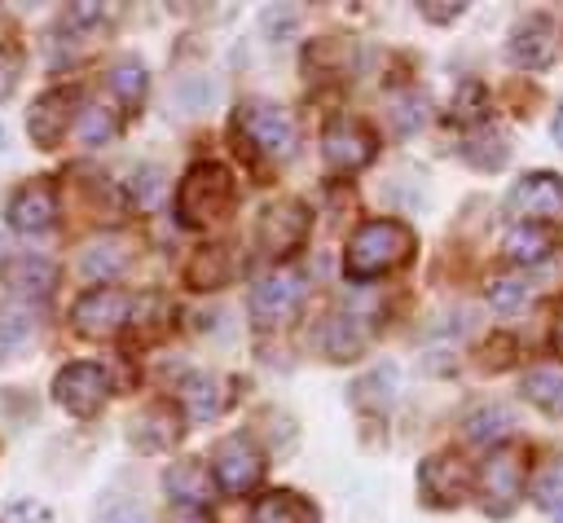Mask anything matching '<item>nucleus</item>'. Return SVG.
Returning a JSON list of instances; mask_svg holds the SVG:
<instances>
[{
  "instance_id": "1",
  "label": "nucleus",
  "mask_w": 563,
  "mask_h": 523,
  "mask_svg": "<svg viewBox=\"0 0 563 523\" xmlns=\"http://www.w3.org/2000/svg\"><path fill=\"white\" fill-rule=\"evenodd\" d=\"M413 255V229L400 220H365L343 251V272L352 281H374L400 264H409Z\"/></svg>"
},
{
  "instance_id": "2",
  "label": "nucleus",
  "mask_w": 563,
  "mask_h": 523,
  "mask_svg": "<svg viewBox=\"0 0 563 523\" xmlns=\"http://www.w3.org/2000/svg\"><path fill=\"white\" fill-rule=\"evenodd\" d=\"M233 211V176L224 163H194L176 185V215L185 229H211Z\"/></svg>"
},
{
  "instance_id": "3",
  "label": "nucleus",
  "mask_w": 563,
  "mask_h": 523,
  "mask_svg": "<svg viewBox=\"0 0 563 523\" xmlns=\"http://www.w3.org/2000/svg\"><path fill=\"white\" fill-rule=\"evenodd\" d=\"M238 127L246 132V141H251L260 154H268V158H277V163L290 158L295 145H299V127H295L290 110H282L277 101H264V97L238 105Z\"/></svg>"
},
{
  "instance_id": "4",
  "label": "nucleus",
  "mask_w": 563,
  "mask_h": 523,
  "mask_svg": "<svg viewBox=\"0 0 563 523\" xmlns=\"http://www.w3.org/2000/svg\"><path fill=\"white\" fill-rule=\"evenodd\" d=\"M132 308L136 299L123 294L119 286H92L75 299L70 308V325L84 334V338H110L123 330V321H132Z\"/></svg>"
},
{
  "instance_id": "5",
  "label": "nucleus",
  "mask_w": 563,
  "mask_h": 523,
  "mask_svg": "<svg viewBox=\"0 0 563 523\" xmlns=\"http://www.w3.org/2000/svg\"><path fill=\"white\" fill-rule=\"evenodd\" d=\"M374 154H378V136L361 119H330L325 123V132H321V158H325L330 171L352 176L365 163H374Z\"/></svg>"
},
{
  "instance_id": "6",
  "label": "nucleus",
  "mask_w": 563,
  "mask_h": 523,
  "mask_svg": "<svg viewBox=\"0 0 563 523\" xmlns=\"http://www.w3.org/2000/svg\"><path fill=\"white\" fill-rule=\"evenodd\" d=\"M308 229H312L308 207H303L299 198H277V202L264 207V215H260V224H255V242H260L264 255L282 259V255H290V251L303 246Z\"/></svg>"
},
{
  "instance_id": "7",
  "label": "nucleus",
  "mask_w": 563,
  "mask_h": 523,
  "mask_svg": "<svg viewBox=\"0 0 563 523\" xmlns=\"http://www.w3.org/2000/svg\"><path fill=\"white\" fill-rule=\"evenodd\" d=\"M106 396H110V378H106V369L92 365V360H70V365H62L57 378H53V400H57L70 418H92V413L106 404Z\"/></svg>"
},
{
  "instance_id": "8",
  "label": "nucleus",
  "mask_w": 563,
  "mask_h": 523,
  "mask_svg": "<svg viewBox=\"0 0 563 523\" xmlns=\"http://www.w3.org/2000/svg\"><path fill=\"white\" fill-rule=\"evenodd\" d=\"M211 475L229 497H242L264 479V453L255 448L251 435H224L211 448Z\"/></svg>"
},
{
  "instance_id": "9",
  "label": "nucleus",
  "mask_w": 563,
  "mask_h": 523,
  "mask_svg": "<svg viewBox=\"0 0 563 523\" xmlns=\"http://www.w3.org/2000/svg\"><path fill=\"white\" fill-rule=\"evenodd\" d=\"M471 483H475V475H471V466L457 453H435V457H427L418 466V492H422L427 505L453 510V505L466 501Z\"/></svg>"
},
{
  "instance_id": "10",
  "label": "nucleus",
  "mask_w": 563,
  "mask_h": 523,
  "mask_svg": "<svg viewBox=\"0 0 563 523\" xmlns=\"http://www.w3.org/2000/svg\"><path fill=\"white\" fill-rule=\"evenodd\" d=\"M510 215H519V224H537V220H554L563 215V176L554 171H528L510 185L506 193Z\"/></svg>"
},
{
  "instance_id": "11",
  "label": "nucleus",
  "mask_w": 563,
  "mask_h": 523,
  "mask_svg": "<svg viewBox=\"0 0 563 523\" xmlns=\"http://www.w3.org/2000/svg\"><path fill=\"white\" fill-rule=\"evenodd\" d=\"M303 303V277L290 268H277L268 277H260L246 294V308L260 325H282L286 316H295V308Z\"/></svg>"
},
{
  "instance_id": "12",
  "label": "nucleus",
  "mask_w": 563,
  "mask_h": 523,
  "mask_svg": "<svg viewBox=\"0 0 563 523\" xmlns=\"http://www.w3.org/2000/svg\"><path fill=\"white\" fill-rule=\"evenodd\" d=\"M75 101H79L75 88H48L44 97H35V105H31V114H26V132H31V141H35L40 149H57V145H62V136H66L70 123L79 119Z\"/></svg>"
},
{
  "instance_id": "13",
  "label": "nucleus",
  "mask_w": 563,
  "mask_h": 523,
  "mask_svg": "<svg viewBox=\"0 0 563 523\" xmlns=\"http://www.w3.org/2000/svg\"><path fill=\"white\" fill-rule=\"evenodd\" d=\"M523 475H528V466H523V453L519 448H493V457L484 461V475H479V483H484V510L488 514H510V505L523 492Z\"/></svg>"
},
{
  "instance_id": "14",
  "label": "nucleus",
  "mask_w": 563,
  "mask_h": 523,
  "mask_svg": "<svg viewBox=\"0 0 563 523\" xmlns=\"http://www.w3.org/2000/svg\"><path fill=\"white\" fill-rule=\"evenodd\" d=\"M0 281L18 299H48L57 286V264L48 255H35V251H13L0 259Z\"/></svg>"
},
{
  "instance_id": "15",
  "label": "nucleus",
  "mask_w": 563,
  "mask_h": 523,
  "mask_svg": "<svg viewBox=\"0 0 563 523\" xmlns=\"http://www.w3.org/2000/svg\"><path fill=\"white\" fill-rule=\"evenodd\" d=\"M506 53H510V62H515L519 70H545V66L554 62V53H559L554 22H550V18H541V13L523 18V22L510 31Z\"/></svg>"
},
{
  "instance_id": "16",
  "label": "nucleus",
  "mask_w": 563,
  "mask_h": 523,
  "mask_svg": "<svg viewBox=\"0 0 563 523\" xmlns=\"http://www.w3.org/2000/svg\"><path fill=\"white\" fill-rule=\"evenodd\" d=\"M57 215V189L48 180H26L22 189H13L9 207H4V220L9 229L18 233H44Z\"/></svg>"
},
{
  "instance_id": "17",
  "label": "nucleus",
  "mask_w": 563,
  "mask_h": 523,
  "mask_svg": "<svg viewBox=\"0 0 563 523\" xmlns=\"http://www.w3.org/2000/svg\"><path fill=\"white\" fill-rule=\"evenodd\" d=\"M180 431H185V418H180V409L167 404V400H154V404H145V409L132 418V444L145 448V453L172 448V444L180 439Z\"/></svg>"
},
{
  "instance_id": "18",
  "label": "nucleus",
  "mask_w": 563,
  "mask_h": 523,
  "mask_svg": "<svg viewBox=\"0 0 563 523\" xmlns=\"http://www.w3.org/2000/svg\"><path fill=\"white\" fill-rule=\"evenodd\" d=\"M374 338V321L361 316V312H334L325 325H321V347L330 360H352L369 347Z\"/></svg>"
},
{
  "instance_id": "19",
  "label": "nucleus",
  "mask_w": 563,
  "mask_h": 523,
  "mask_svg": "<svg viewBox=\"0 0 563 523\" xmlns=\"http://www.w3.org/2000/svg\"><path fill=\"white\" fill-rule=\"evenodd\" d=\"M163 492L176 510H207L211 505V470L202 461H172L163 470Z\"/></svg>"
},
{
  "instance_id": "20",
  "label": "nucleus",
  "mask_w": 563,
  "mask_h": 523,
  "mask_svg": "<svg viewBox=\"0 0 563 523\" xmlns=\"http://www.w3.org/2000/svg\"><path fill=\"white\" fill-rule=\"evenodd\" d=\"M132 264V242L128 237H119V233H106V237H92L88 246H84V259H79V268H84V277H92V281H114L123 268Z\"/></svg>"
},
{
  "instance_id": "21",
  "label": "nucleus",
  "mask_w": 563,
  "mask_h": 523,
  "mask_svg": "<svg viewBox=\"0 0 563 523\" xmlns=\"http://www.w3.org/2000/svg\"><path fill=\"white\" fill-rule=\"evenodd\" d=\"M233 281V255L229 246H198L189 259H185V286L189 290H220Z\"/></svg>"
},
{
  "instance_id": "22",
  "label": "nucleus",
  "mask_w": 563,
  "mask_h": 523,
  "mask_svg": "<svg viewBox=\"0 0 563 523\" xmlns=\"http://www.w3.org/2000/svg\"><path fill=\"white\" fill-rule=\"evenodd\" d=\"M317 505L290 488H277V492H264L255 505H251V523H317Z\"/></svg>"
},
{
  "instance_id": "23",
  "label": "nucleus",
  "mask_w": 563,
  "mask_h": 523,
  "mask_svg": "<svg viewBox=\"0 0 563 523\" xmlns=\"http://www.w3.org/2000/svg\"><path fill=\"white\" fill-rule=\"evenodd\" d=\"M110 92L119 97L123 114H136L145 105V92H150V75L141 66V57H119L110 66Z\"/></svg>"
},
{
  "instance_id": "24",
  "label": "nucleus",
  "mask_w": 563,
  "mask_h": 523,
  "mask_svg": "<svg viewBox=\"0 0 563 523\" xmlns=\"http://www.w3.org/2000/svg\"><path fill=\"white\" fill-rule=\"evenodd\" d=\"M180 404H185V413H189L194 422H211V418L220 413V404H224L220 378H216V374H189V378L180 382Z\"/></svg>"
},
{
  "instance_id": "25",
  "label": "nucleus",
  "mask_w": 563,
  "mask_h": 523,
  "mask_svg": "<svg viewBox=\"0 0 563 523\" xmlns=\"http://www.w3.org/2000/svg\"><path fill=\"white\" fill-rule=\"evenodd\" d=\"M462 426H466V439L471 444H497V439H506V431L515 426V418H510L506 404H479V409L466 413Z\"/></svg>"
},
{
  "instance_id": "26",
  "label": "nucleus",
  "mask_w": 563,
  "mask_h": 523,
  "mask_svg": "<svg viewBox=\"0 0 563 523\" xmlns=\"http://www.w3.org/2000/svg\"><path fill=\"white\" fill-rule=\"evenodd\" d=\"M501 251H506L510 264H541V259L550 255V233L537 229V224H515V229L506 233Z\"/></svg>"
},
{
  "instance_id": "27",
  "label": "nucleus",
  "mask_w": 563,
  "mask_h": 523,
  "mask_svg": "<svg viewBox=\"0 0 563 523\" xmlns=\"http://www.w3.org/2000/svg\"><path fill=\"white\" fill-rule=\"evenodd\" d=\"M523 396L541 413L563 418V374L559 369H532V374H523Z\"/></svg>"
},
{
  "instance_id": "28",
  "label": "nucleus",
  "mask_w": 563,
  "mask_h": 523,
  "mask_svg": "<svg viewBox=\"0 0 563 523\" xmlns=\"http://www.w3.org/2000/svg\"><path fill=\"white\" fill-rule=\"evenodd\" d=\"M387 114H391V127L400 136H413L427 123V97L418 88H400V92L387 97Z\"/></svg>"
},
{
  "instance_id": "29",
  "label": "nucleus",
  "mask_w": 563,
  "mask_h": 523,
  "mask_svg": "<svg viewBox=\"0 0 563 523\" xmlns=\"http://www.w3.org/2000/svg\"><path fill=\"white\" fill-rule=\"evenodd\" d=\"M462 158L471 167H479V171H497L510 158V145H506L501 132H475V136L462 141Z\"/></svg>"
},
{
  "instance_id": "30",
  "label": "nucleus",
  "mask_w": 563,
  "mask_h": 523,
  "mask_svg": "<svg viewBox=\"0 0 563 523\" xmlns=\"http://www.w3.org/2000/svg\"><path fill=\"white\" fill-rule=\"evenodd\" d=\"M391 396H396V365H378V369H369V374L352 387V400H356L361 409H387Z\"/></svg>"
},
{
  "instance_id": "31",
  "label": "nucleus",
  "mask_w": 563,
  "mask_h": 523,
  "mask_svg": "<svg viewBox=\"0 0 563 523\" xmlns=\"http://www.w3.org/2000/svg\"><path fill=\"white\" fill-rule=\"evenodd\" d=\"M75 127H79L84 145H106V141H114V132H119V123H114V114H110L106 105H84L79 119H75Z\"/></svg>"
},
{
  "instance_id": "32",
  "label": "nucleus",
  "mask_w": 563,
  "mask_h": 523,
  "mask_svg": "<svg viewBox=\"0 0 563 523\" xmlns=\"http://www.w3.org/2000/svg\"><path fill=\"white\" fill-rule=\"evenodd\" d=\"M532 501L541 505V510H563V457L559 461H550L545 470H537V479H532Z\"/></svg>"
},
{
  "instance_id": "33",
  "label": "nucleus",
  "mask_w": 563,
  "mask_h": 523,
  "mask_svg": "<svg viewBox=\"0 0 563 523\" xmlns=\"http://www.w3.org/2000/svg\"><path fill=\"white\" fill-rule=\"evenodd\" d=\"M158 193H163V171L158 167H132V176H128V198H132V207H154L158 202Z\"/></svg>"
},
{
  "instance_id": "34",
  "label": "nucleus",
  "mask_w": 563,
  "mask_h": 523,
  "mask_svg": "<svg viewBox=\"0 0 563 523\" xmlns=\"http://www.w3.org/2000/svg\"><path fill=\"white\" fill-rule=\"evenodd\" d=\"M484 110H488L484 88H479L475 79H466V84L453 92V123H479V119H484Z\"/></svg>"
},
{
  "instance_id": "35",
  "label": "nucleus",
  "mask_w": 563,
  "mask_h": 523,
  "mask_svg": "<svg viewBox=\"0 0 563 523\" xmlns=\"http://www.w3.org/2000/svg\"><path fill=\"white\" fill-rule=\"evenodd\" d=\"M484 294H488V303H493L497 312H510V308H519V303L528 299V286H523L519 277H493V281L484 286Z\"/></svg>"
},
{
  "instance_id": "36",
  "label": "nucleus",
  "mask_w": 563,
  "mask_h": 523,
  "mask_svg": "<svg viewBox=\"0 0 563 523\" xmlns=\"http://www.w3.org/2000/svg\"><path fill=\"white\" fill-rule=\"evenodd\" d=\"M97 523H145V514H141V505L128 501L123 492H110V497L97 505Z\"/></svg>"
},
{
  "instance_id": "37",
  "label": "nucleus",
  "mask_w": 563,
  "mask_h": 523,
  "mask_svg": "<svg viewBox=\"0 0 563 523\" xmlns=\"http://www.w3.org/2000/svg\"><path fill=\"white\" fill-rule=\"evenodd\" d=\"M26 334H31V316L22 308H4L0 312V352L13 347V343H22Z\"/></svg>"
},
{
  "instance_id": "38",
  "label": "nucleus",
  "mask_w": 563,
  "mask_h": 523,
  "mask_svg": "<svg viewBox=\"0 0 563 523\" xmlns=\"http://www.w3.org/2000/svg\"><path fill=\"white\" fill-rule=\"evenodd\" d=\"M18 75H22V62H18V53L13 48H0V101L18 88Z\"/></svg>"
},
{
  "instance_id": "39",
  "label": "nucleus",
  "mask_w": 563,
  "mask_h": 523,
  "mask_svg": "<svg viewBox=\"0 0 563 523\" xmlns=\"http://www.w3.org/2000/svg\"><path fill=\"white\" fill-rule=\"evenodd\" d=\"M422 18L427 22H453V18H462V4L457 0H427L422 4Z\"/></svg>"
},
{
  "instance_id": "40",
  "label": "nucleus",
  "mask_w": 563,
  "mask_h": 523,
  "mask_svg": "<svg viewBox=\"0 0 563 523\" xmlns=\"http://www.w3.org/2000/svg\"><path fill=\"white\" fill-rule=\"evenodd\" d=\"M295 22H299V13L295 9H264V26L282 40V31H295Z\"/></svg>"
},
{
  "instance_id": "41",
  "label": "nucleus",
  "mask_w": 563,
  "mask_h": 523,
  "mask_svg": "<svg viewBox=\"0 0 563 523\" xmlns=\"http://www.w3.org/2000/svg\"><path fill=\"white\" fill-rule=\"evenodd\" d=\"M48 510L44 505H31V501H13L9 505V523H44Z\"/></svg>"
},
{
  "instance_id": "42",
  "label": "nucleus",
  "mask_w": 563,
  "mask_h": 523,
  "mask_svg": "<svg viewBox=\"0 0 563 523\" xmlns=\"http://www.w3.org/2000/svg\"><path fill=\"white\" fill-rule=\"evenodd\" d=\"M167 523H216L207 510H172V519Z\"/></svg>"
},
{
  "instance_id": "43",
  "label": "nucleus",
  "mask_w": 563,
  "mask_h": 523,
  "mask_svg": "<svg viewBox=\"0 0 563 523\" xmlns=\"http://www.w3.org/2000/svg\"><path fill=\"white\" fill-rule=\"evenodd\" d=\"M550 132H554V141H559V149H563V105H559V114H554V123H550Z\"/></svg>"
},
{
  "instance_id": "44",
  "label": "nucleus",
  "mask_w": 563,
  "mask_h": 523,
  "mask_svg": "<svg viewBox=\"0 0 563 523\" xmlns=\"http://www.w3.org/2000/svg\"><path fill=\"white\" fill-rule=\"evenodd\" d=\"M554 352L563 356V312H559V321H554Z\"/></svg>"
},
{
  "instance_id": "45",
  "label": "nucleus",
  "mask_w": 563,
  "mask_h": 523,
  "mask_svg": "<svg viewBox=\"0 0 563 523\" xmlns=\"http://www.w3.org/2000/svg\"><path fill=\"white\" fill-rule=\"evenodd\" d=\"M554 523H563V510H559V514H554Z\"/></svg>"
}]
</instances>
